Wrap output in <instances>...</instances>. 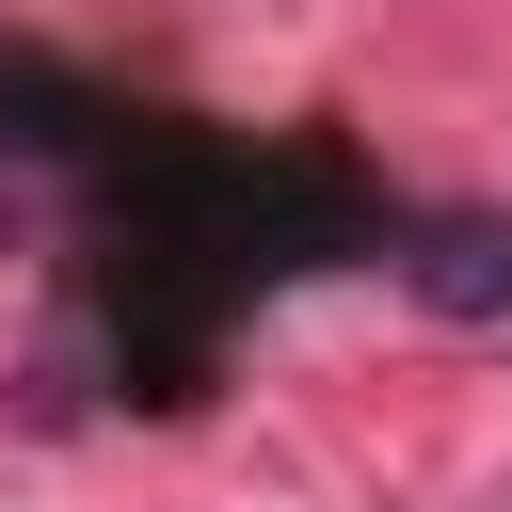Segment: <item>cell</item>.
Instances as JSON below:
<instances>
[{"label": "cell", "mask_w": 512, "mask_h": 512, "mask_svg": "<svg viewBox=\"0 0 512 512\" xmlns=\"http://www.w3.org/2000/svg\"><path fill=\"white\" fill-rule=\"evenodd\" d=\"M400 272H416L432 320H512V208H432Z\"/></svg>", "instance_id": "obj_1"}]
</instances>
